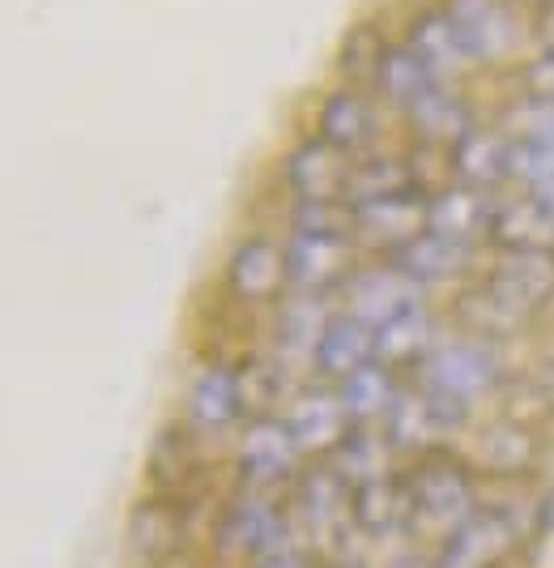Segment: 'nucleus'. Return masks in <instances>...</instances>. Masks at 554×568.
<instances>
[{
  "instance_id": "nucleus-1",
  "label": "nucleus",
  "mask_w": 554,
  "mask_h": 568,
  "mask_svg": "<svg viewBox=\"0 0 554 568\" xmlns=\"http://www.w3.org/2000/svg\"><path fill=\"white\" fill-rule=\"evenodd\" d=\"M554 300V253H503L461 313L482 334H512Z\"/></svg>"
},
{
  "instance_id": "nucleus-2",
  "label": "nucleus",
  "mask_w": 554,
  "mask_h": 568,
  "mask_svg": "<svg viewBox=\"0 0 554 568\" xmlns=\"http://www.w3.org/2000/svg\"><path fill=\"white\" fill-rule=\"evenodd\" d=\"M401 484L410 505L406 535H418V539H443L452 526H461L478 509L470 466L448 457L443 449L422 454L410 470H401Z\"/></svg>"
},
{
  "instance_id": "nucleus-3",
  "label": "nucleus",
  "mask_w": 554,
  "mask_h": 568,
  "mask_svg": "<svg viewBox=\"0 0 554 568\" xmlns=\"http://www.w3.org/2000/svg\"><path fill=\"white\" fill-rule=\"evenodd\" d=\"M286 547H295L290 513L269 491L239 487V496H230L222 505L218 521H214V551L222 560L256 568L260 560H269Z\"/></svg>"
},
{
  "instance_id": "nucleus-4",
  "label": "nucleus",
  "mask_w": 554,
  "mask_h": 568,
  "mask_svg": "<svg viewBox=\"0 0 554 568\" xmlns=\"http://www.w3.org/2000/svg\"><path fill=\"white\" fill-rule=\"evenodd\" d=\"M304 470V454L290 436V427L281 415H252L239 440H235V475L239 487L248 491H269L290 487L295 475Z\"/></svg>"
},
{
  "instance_id": "nucleus-5",
  "label": "nucleus",
  "mask_w": 554,
  "mask_h": 568,
  "mask_svg": "<svg viewBox=\"0 0 554 568\" xmlns=\"http://www.w3.org/2000/svg\"><path fill=\"white\" fill-rule=\"evenodd\" d=\"M286 248V283L299 295H325L341 291L346 278L359 270V244L350 231H290Z\"/></svg>"
},
{
  "instance_id": "nucleus-6",
  "label": "nucleus",
  "mask_w": 554,
  "mask_h": 568,
  "mask_svg": "<svg viewBox=\"0 0 554 568\" xmlns=\"http://www.w3.org/2000/svg\"><path fill=\"white\" fill-rule=\"evenodd\" d=\"M286 513H290L295 535H311L316 542L346 539L350 535V484L320 457L295 475Z\"/></svg>"
},
{
  "instance_id": "nucleus-7",
  "label": "nucleus",
  "mask_w": 554,
  "mask_h": 568,
  "mask_svg": "<svg viewBox=\"0 0 554 568\" xmlns=\"http://www.w3.org/2000/svg\"><path fill=\"white\" fill-rule=\"evenodd\" d=\"M418 376H422L427 389L470 406L473 398H482L486 389L499 385V355L478 338L435 342L431 355L422 359Z\"/></svg>"
},
{
  "instance_id": "nucleus-8",
  "label": "nucleus",
  "mask_w": 554,
  "mask_h": 568,
  "mask_svg": "<svg viewBox=\"0 0 554 568\" xmlns=\"http://www.w3.org/2000/svg\"><path fill=\"white\" fill-rule=\"evenodd\" d=\"M521 542V530L512 521V513L503 509H478L452 526L440 539V551H435V565L440 568H499Z\"/></svg>"
},
{
  "instance_id": "nucleus-9",
  "label": "nucleus",
  "mask_w": 554,
  "mask_h": 568,
  "mask_svg": "<svg viewBox=\"0 0 554 568\" xmlns=\"http://www.w3.org/2000/svg\"><path fill=\"white\" fill-rule=\"evenodd\" d=\"M427 231V189H401L388 197L355 201L350 205V235L355 244L384 248L388 256Z\"/></svg>"
},
{
  "instance_id": "nucleus-10",
  "label": "nucleus",
  "mask_w": 554,
  "mask_h": 568,
  "mask_svg": "<svg viewBox=\"0 0 554 568\" xmlns=\"http://www.w3.org/2000/svg\"><path fill=\"white\" fill-rule=\"evenodd\" d=\"M486 235L507 253H554V184H529L525 193L495 201Z\"/></svg>"
},
{
  "instance_id": "nucleus-11",
  "label": "nucleus",
  "mask_w": 554,
  "mask_h": 568,
  "mask_svg": "<svg viewBox=\"0 0 554 568\" xmlns=\"http://www.w3.org/2000/svg\"><path fill=\"white\" fill-rule=\"evenodd\" d=\"M184 415L196 436H222L235 424H244L248 415V394H244V376L230 364H205L188 385Z\"/></svg>"
},
{
  "instance_id": "nucleus-12",
  "label": "nucleus",
  "mask_w": 554,
  "mask_h": 568,
  "mask_svg": "<svg viewBox=\"0 0 554 568\" xmlns=\"http://www.w3.org/2000/svg\"><path fill=\"white\" fill-rule=\"evenodd\" d=\"M337 295L346 300L341 313L359 316V321H367L371 329L384 325V321H392L397 313H406V308L422 304V286L410 283L392 261H388V265H359Z\"/></svg>"
},
{
  "instance_id": "nucleus-13",
  "label": "nucleus",
  "mask_w": 554,
  "mask_h": 568,
  "mask_svg": "<svg viewBox=\"0 0 554 568\" xmlns=\"http://www.w3.org/2000/svg\"><path fill=\"white\" fill-rule=\"evenodd\" d=\"M281 419L290 427V436H295V445H299V454L307 457H329L337 445H341V436L350 432V415L341 410V398H337V389L332 385H316V389H299V394H290L286 398V410H281Z\"/></svg>"
},
{
  "instance_id": "nucleus-14",
  "label": "nucleus",
  "mask_w": 554,
  "mask_h": 568,
  "mask_svg": "<svg viewBox=\"0 0 554 568\" xmlns=\"http://www.w3.org/2000/svg\"><path fill=\"white\" fill-rule=\"evenodd\" d=\"M350 171H355V154L337 150L325 138H307L286 154L281 175L295 201H346Z\"/></svg>"
},
{
  "instance_id": "nucleus-15",
  "label": "nucleus",
  "mask_w": 554,
  "mask_h": 568,
  "mask_svg": "<svg viewBox=\"0 0 554 568\" xmlns=\"http://www.w3.org/2000/svg\"><path fill=\"white\" fill-rule=\"evenodd\" d=\"M465 60H499L516 48L521 30L503 0H448L443 4Z\"/></svg>"
},
{
  "instance_id": "nucleus-16",
  "label": "nucleus",
  "mask_w": 554,
  "mask_h": 568,
  "mask_svg": "<svg viewBox=\"0 0 554 568\" xmlns=\"http://www.w3.org/2000/svg\"><path fill=\"white\" fill-rule=\"evenodd\" d=\"M226 291L239 304H274L281 300L286 283V248L274 244L269 235H252L244 244H235V253L226 261Z\"/></svg>"
},
{
  "instance_id": "nucleus-17",
  "label": "nucleus",
  "mask_w": 554,
  "mask_h": 568,
  "mask_svg": "<svg viewBox=\"0 0 554 568\" xmlns=\"http://www.w3.org/2000/svg\"><path fill=\"white\" fill-rule=\"evenodd\" d=\"M371 359H376V329L350 313H329L307 364L325 385H337V381H346L350 372L371 364Z\"/></svg>"
},
{
  "instance_id": "nucleus-18",
  "label": "nucleus",
  "mask_w": 554,
  "mask_h": 568,
  "mask_svg": "<svg viewBox=\"0 0 554 568\" xmlns=\"http://www.w3.org/2000/svg\"><path fill=\"white\" fill-rule=\"evenodd\" d=\"M184 547V509L171 496H145L137 509L129 513V551L145 568L166 565Z\"/></svg>"
},
{
  "instance_id": "nucleus-19",
  "label": "nucleus",
  "mask_w": 554,
  "mask_h": 568,
  "mask_svg": "<svg viewBox=\"0 0 554 568\" xmlns=\"http://www.w3.org/2000/svg\"><path fill=\"white\" fill-rule=\"evenodd\" d=\"M392 265L410 278L414 286H440L461 278L473 265V244L465 240H452L440 231H418L410 244H401L392 253Z\"/></svg>"
},
{
  "instance_id": "nucleus-20",
  "label": "nucleus",
  "mask_w": 554,
  "mask_h": 568,
  "mask_svg": "<svg viewBox=\"0 0 554 568\" xmlns=\"http://www.w3.org/2000/svg\"><path fill=\"white\" fill-rule=\"evenodd\" d=\"M406 526H410V505H406L401 470L350 487V535L388 539V535H406Z\"/></svg>"
},
{
  "instance_id": "nucleus-21",
  "label": "nucleus",
  "mask_w": 554,
  "mask_h": 568,
  "mask_svg": "<svg viewBox=\"0 0 554 568\" xmlns=\"http://www.w3.org/2000/svg\"><path fill=\"white\" fill-rule=\"evenodd\" d=\"M332 389H337L341 410L350 415V424L355 427H380L384 424V415L397 406V398H401V381H397V372L384 368L380 359H371V364L355 368L346 381H337Z\"/></svg>"
},
{
  "instance_id": "nucleus-22",
  "label": "nucleus",
  "mask_w": 554,
  "mask_h": 568,
  "mask_svg": "<svg viewBox=\"0 0 554 568\" xmlns=\"http://www.w3.org/2000/svg\"><path fill=\"white\" fill-rule=\"evenodd\" d=\"M448 154H452L456 184H465V189L491 193L503 180H512V138H503V133L473 129L470 138H461Z\"/></svg>"
},
{
  "instance_id": "nucleus-23",
  "label": "nucleus",
  "mask_w": 554,
  "mask_h": 568,
  "mask_svg": "<svg viewBox=\"0 0 554 568\" xmlns=\"http://www.w3.org/2000/svg\"><path fill=\"white\" fill-rule=\"evenodd\" d=\"M491 214H495L491 193H478V189H465V184L427 193V231H440V235L465 240V244H473L478 235L491 231Z\"/></svg>"
},
{
  "instance_id": "nucleus-24",
  "label": "nucleus",
  "mask_w": 554,
  "mask_h": 568,
  "mask_svg": "<svg viewBox=\"0 0 554 568\" xmlns=\"http://www.w3.org/2000/svg\"><path fill=\"white\" fill-rule=\"evenodd\" d=\"M431 346H435V321H431V313L422 304L397 313L384 325H376V359L392 372L422 368Z\"/></svg>"
},
{
  "instance_id": "nucleus-25",
  "label": "nucleus",
  "mask_w": 554,
  "mask_h": 568,
  "mask_svg": "<svg viewBox=\"0 0 554 568\" xmlns=\"http://www.w3.org/2000/svg\"><path fill=\"white\" fill-rule=\"evenodd\" d=\"M325 462H329L332 470L350 487L384 479V475H397V466H392V462H397V449L388 445V436L380 427H350V432L341 436V445H337Z\"/></svg>"
},
{
  "instance_id": "nucleus-26",
  "label": "nucleus",
  "mask_w": 554,
  "mask_h": 568,
  "mask_svg": "<svg viewBox=\"0 0 554 568\" xmlns=\"http://www.w3.org/2000/svg\"><path fill=\"white\" fill-rule=\"evenodd\" d=\"M329 145L346 150V154H359L362 145L376 138V112L367 103L362 90H332L329 99L320 103V133Z\"/></svg>"
},
{
  "instance_id": "nucleus-27",
  "label": "nucleus",
  "mask_w": 554,
  "mask_h": 568,
  "mask_svg": "<svg viewBox=\"0 0 554 568\" xmlns=\"http://www.w3.org/2000/svg\"><path fill=\"white\" fill-rule=\"evenodd\" d=\"M406 115H410V124H414L418 142H427V145H448V150H452L461 138L473 133V112L465 108V99H456V94L443 90V85L427 90Z\"/></svg>"
},
{
  "instance_id": "nucleus-28",
  "label": "nucleus",
  "mask_w": 554,
  "mask_h": 568,
  "mask_svg": "<svg viewBox=\"0 0 554 568\" xmlns=\"http://www.w3.org/2000/svg\"><path fill=\"white\" fill-rule=\"evenodd\" d=\"M376 90L384 94L392 108H401V112H410L418 99L427 94V90H435L443 85L427 64L418 57L410 43H397V48H384V57H380V69H376Z\"/></svg>"
},
{
  "instance_id": "nucleus-29",
  "label": "nucleus",
  "mask_w": 554,
  "mask_h": 568,
  "mask_svg": "<svg viewBox=\"0 0 554 568\" xmlns=\"http://www.w3.org/2000/svg\"><path fill=\"white\" fill-rule=\"evenodd\" d=\"M193 427H166L150 454V475H154V487L158 496H171L179 500V491L193 484L196 475V457H193Z\"/></svg>"
},
{
  "instance_id": "nucleus-30",
  "label": "nucleus",
  "mask_w": 554,
  "mask_h": 568,
  "mask_svg": "<svg viewBox=\"0 0 554 568\" xmlns=\"http://www.w3.org/2000/svg\"><path fill=\"white\" fill-rule=\"evenodd\" d=\"M410 48H414L422 64L435 73V78H448V73H456L461 64H470L465 52H461V43H456V34H452V22H448V13L435 9V13H422L410 30V39H406Z\"/></svg>"
},
{
  "instance_id": "nucleus-31",
  "label": "nucleus",
  "mask_w": 554,
  "mask_h": 568,
  "mask_svg": "<svg viewBox=\"0 0 554 568\" xmlns=\"http://www.w3.org/2000/svg\"><path fill=\"white\" fill-rule=\"evenodd\" d=\"M325 321H329L325 295H299V291H295V295L281 304V316H277V342H281V351L311 359V346L320 338Z\"/></svg>"
},
{
  "instance_id": "nucleus-32",
  "label": "nucleus",
  "mask_w": 554,
  "mask_h": 568,
  "mask_svg": "<svg viewBox=\"0 0 554 568\" xmlns=\"http://www.w3.org/2000/svg\"><path fill=\"white\" fill-rule=\"evenodd\" d=\"M401 189H418V175L410 171L406 159H392V154L355 159L350 189H346V205H355V201H371V197H388V193H401Z\"/></svg>"
},
{
  "instance_id": "nucleus-33",
  "label": "nucleus",
  "mask_w": 554,
  "mask_h": 568,
  "mask_svg": "<svg viewBox=\"0 0 554 568\" xmlns=\"http://www.w3.org/2000/svg\"><path fill=\"white\" fill-rule=\"evenodd\" d=\"M478 462L495 475H521L533 466V436L516 424H495L478 440Z\"/></svg>"
},
{
  "instance_id": "nucleus-34",
  "label": "nucleus",
  "mask_w": 554,
  "mask_h": 568,
  "mask_svg": "<svg viewBox=\"0 0 554 568\" xmlns=\"http://www.w3.org/2000/svg\"><path fill=\"white\" fill-rule=\"evenodd\" d=\"M516 138L521 142H537L554 150V94H529L516 108Z\"/></svg>"
},
{
  "instance_id": "nucleus-35",
  "label": "nucleus",
  "mask_w": 554,
  "mask_h": 568,
  "mask_svg": "<svg viewBox=\"0 0 554 568\" xmlns=\"http://www.w3.org/2000/svg\"><path fill=\"white\" fill-rule=\"evenodd\" d=\"M256 568H320V565H316V556L304 551V547H286V551H277L269 560H260Z\"/></svg>"
},
{
  "instance_id": "nucleus-36",
  "label": "nucleus",
  "mask_w": 554,
  "mask_h": 568,
  "mask_svg": "<svg viewBox=\"0 0 554 568\" xmlns=\"http://www.w3.org/2000/svg\"><path fill=\"white\" fill-rule=\"evenodd\" d=\"M537 43L546 57H554V0L542 4V13H537Z\"/></svg>"
},
{
  "instance_id": "nucleus-37",
  "label": "nucleus",
  "mask_w": 554,
  "mask_h": 568,
  "mask_svg": "<svg viewBox=\"0 0 554 568\" xmlns=\"http://www.w3.org/2000/svg\"><path fill=\"white\" fill-rule=\"evenodd\" d=\"M384 568H440L435 556H418V551H406V556H392Z\"/></svg>"
},
{
  "instance_id": "nucleus-38",
  "label": "nucleus",
  "mask_w": 554,
  "mask_h": 568,
  "mask_svg": "<svg viewBox=\"0 0 554 568\" xmlns=\"http://www.w3.org/2000/svg\"><path fill=\"white\" fill-rule=\"evenodd\" d=\"M521 4H537V9H542V4H551V0H521Z\"/></svg>"
}]
</instances>
